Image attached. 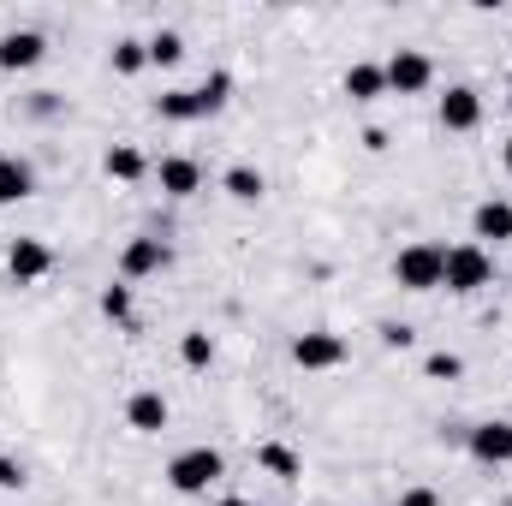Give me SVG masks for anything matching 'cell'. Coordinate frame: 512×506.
I'll list each match as a JSON object with an SVG mask.
<instances>
[{
	"label": "cell",
	"mask_w": 512,
	"mask_h": 506,
	"mask_svg": "<svg viewBox=\"0 0 512 506\" xmlns=\"http://www.w3.org/2000/svg\"><path fill=\"white\" fill-rule=\"evenodd\" d=\"M215 506H251V501L245 495H227V501H215Z\"/></svg>",
	"instance_id": "cell-29"
},
{
	"label": "cell",
	"mask_w": 512,
	"mask_h": 506,
	"mask_svg": "<svg viewBox=\"0 0 512 506\" xmlns=\"http://www.w3.org/2000/svg\"><path fill=\"white\" fill-rule=\"evenodd\" d=\"M292 364L298 370H340L346 364V340L328 334V328H310V334L292 340Z\"/></svg>",
	"instance_id": "cell-4"
},
{
	"label": "cell",
	"mask_w": 512,
	"mask_h": 506,
	"mask_svg": "<svg viewBox=\"0 0 512 506\" xmlns=\"http://www.w3.org/2000/svg\"><path fill=\"white\" fill-rule=\"evenodd\" d=\"M185 60V36L179 30H155L149 36V66H179Z\"/></svg>",
	"instance_id": "cell-21"
},
{
	"label": "cell",
	"mask_w": 512,
	"mask_h": 506,
	"mask_svg": "<svg viewBox=\"0 0 512 506\" xmlns=\"http://www.w3.org/2000/svg\"><path fill=\"white\" fill-rule=\"evenodd\" d=\"M471 233H477V245L483 239H512V203H501V197H489V203H477V215H471Z\"/></svg>",
	"instance_id": "cell-13"
},
{
	"label": "cell",
	"mask_w": 512,
	"mask_h": 506,
	"mask_svg": "<svg viewBox=\"0 0 512 506\" xmlns=\"http://www.w3.org/2000/svg\"><path fill=\"white\" fill-rule=\"evenodd\" d=\"M501 155H507V173H512V137H507V149H501Z\"/></svg>",
	"instance_id": "cell-30"
},
{
	"label": "cell",
	"mask_w": 512,
	"mask_h": 506,
	"mask_svg": "<svg viewBox=\"0 0 512 506\" xmlns=\"http://www.w3.org/2000/svg\"><path fill=\"white\" fill-rule=\"evenodd\" d=\"M149 66V42H114V72L131 78V72H143Z\"/></svg>",
	"instance_id": "cell-23"
},
{
	"label": "cell",
	"mask_w": 512,
	"mask_h": 506,
	"mask_svg": "<svg viewBox=\"0 0 512 506\" xmlns=\"http://www.w3.org/2000/svg\"><path fill=\"white\" fill-rule=\"evenodd\" d=\"M346 96H352V102H382L387 96V72L382 66H370V60L346 66Z\"/></svg>",
	"instance_id": "cell-16"
},
{
	"label": "cell",
	"mask_w": 512,
	"mask_h": 506,
	"mask_svg": "<svg viewBox=\"0 0 512 506\" xmlns=\"http://www.w3.org/2000/svg\"><path fill=\"white\" fill-rule=\"evenodd\" d=\"M423 376H435V381L465 376V358H459V352H429V358H423Z\"/></svg>",
	"instance_id": "cell-25"
},
{
	"label": "cell",
	"mask_w": 512,
	"mask_h": 506,
	"mask_svg": "<svg viewBox=\"0 0 512 506\" xmlns=\"http://www.w3.org/2000/svg\"><path fill=\"white\" fill-rule=\"evenodd\" d=\"M155 114L167 126H191V120H203V102H197V90H167V96H155Z\"/></svg>",
	"instance_id": "cell-17"
},
{
	"label": "cell",
	"mask_w": 512,
	"mask_h": 506,
	"mask_svg": "<svg viewBox=\"0 0 512 506\" xmlns=\"http://www.w3.org/2000/svg\"><path fill=\"white\" fill-rule=\"evenodd\" d=\"M126 423L137 429V435H161V429H167V399H161L155 387L131 393V399H126Z\"/></svg>",
	"instance_id": "cell-12"
},
{
	"label": "cell",
	"mask_w": 512,
	"mask_h": 506,
	"mask_svg": "<svg viewBox=\"0 0 512 506\" xmlns=\"http://www.w3.org/2000/svg\"><path fill=\"white\" fill-rule=\"evenodd\" d=\"M197 102H203V120L221 114V108L233 102V72H209V78L197 84Z\"/></svg>",
	"instance_id": "cell-19"
},
{
	"label": "cell",
	"mask_w": 512,
	"mask_h": 506,
	"mask_svg": "<svg viewBox=\"0 0 512 506\" xmlns=\"http://www.w3.org/2000/svg\"><path fill=\"white\" fill-rule=\"evenodd\" d=\"M54 268V251L42 245V239H12L6 245V274L18 280V286H30V280H42Z\"/></svg>",
	"instance_id": "cell-6"
},
{
	"label": "cell",
	"mask_w": 512,
	"mask_h": 506,
	"mask_svg": "<svg viewBox=\"0 0 512 506\" xmlns=\"http://www.w3.org/2000/svg\"><path fill=\"white\" fill-rule=\"evenodd\" d=\"M102 167H108V179H120V185H137V179L149 173V161H143V149H131V143H114V149L102 155Z\"/></svg>",
	"instance_id": "cell-18"
},
{
	"label": "cell",
	"mask_w": 512,
	"mask_h": 506,
	"mask_svg": "<svg viewBox=\"0 0 512 506\" xmlns=\"http://www.w3.org/2000/svg\"><path fill=\"white\" fill-rule=\"evenodd\" d=\"M256 465H262L268 477H280V483H298V477H304V459H298L286 441H262V447H256Z\"/></svg>",
	"instance_id": "cell-15"
},
{
	"label": "cell",
	"mask_w": 512,
	"mask_h": 506,
	"mask_svg": "<svg viewBox=\"0 0 512 506\" xmlns=\"http://www.w3.org/2000/svg\"><path fill=\"white\" fill-rule=\"evenodd\" d=\"M173 262V251L161 245V239H131L126 251H120V280H149V274H161Z\"/></svg>",
	"instance_id": "cell-9"
},
{
	"label": "cell",
	"mask_w": 512,
	"mask_h": 506,
	"mask_svg": "<svg viewBox=\"0 0 512 506\" xmlns=\"http://www.w3.org/2000/svg\"><path fill=\"white\" fill-rule=\"evenodd\" d=\"M179 358H185V370H209V364H215V340H209L203 328H191V334L179 340Z\"/></svg>",
	"instance_id": "cell-22"
},
{
	"label": "cell",
	"mask_w": 512,
	"mask_h": 506,
	"mask_svg": "<svg viewBox=\"0 0 512 506\" xmlns=\"http://www.w3.org/2000/svg\"><path fill=\"white\" fill-rule=\"evenodd\" d=\"M36 191V167L24 155H0V203H24Z\"/></svg>",
	"instance_id": "cell-14"
},
{
	"label": "cell",
	"mask_w": 512,
	"mask_h": 506,
	"mask_svg": "<svg viewBox=\"0 0 512 506\" xmlns=\"http://www.w3.org/2000/svg\"><path fill=\"white\" fill-rule=\"evenodd\" d=\"M471 459L477 465H512V417H495V423L471 429Z\"/></svg>",
	"instance_id": "cell-7"
},
{
	"label": "cell",
	"mask_w": 512,
	"mask_h": 506,
	"mask_svg": "<svg viewBox=\"0 0 512 506\" xmlns=\"http://www.w3.org/2000/svg\"><path fill=\"white\" fill-rule=\"evenodd\" d=\"M393 506H441V495H435V489H405Z\"/></svg>",
	"instance_id": "cell-28"
},
{
	"label": "cell",
	"mask_w": 512,
	"mask_h": 506,
	"mask_svg": "<svg viewBox=\"0 0 512 506\" xmlns=\"http://www.w3.org/2000/svg\"><path fill=\"white\" fill-rule=\"evenodd\" d=\"M382 72H387V90H393V96H423V90L435 84V66H429V54H417V48H399Z\"/></svg>",
	"instance_id": "cell-5"
},
{
	"label": "cell",
	"mask_w": 512,
	"mask_h": 506,
	"mask_svg": "<svg viewBox=\"0 0 512 506\" xmlns=\"http://www.w3.org/2000/svg\"><path fill=\"white\" fill-rule=\"evenodd\" d=\"M221 185H227V197H233V203H256V197L268 191V179H262L256 167H227V179H221Z\"/></svg>",
	"instance_id": "cell-20"
},
{
	"label": "cell",
	"mask_w": 512,
	"mask_h": 506,
	"mask_svg": "<svg viewBox=\"0 0 512 506\" xmlns=\"http://www.w3.org/2000/svg\"><path fill=\"white\" fill-rule=\"evenodd\" d=\"M221 477H227V459H221L215 447H185V453H173V465H167V483H173L179 495H209Z\"/></svg>",
	"instance_id": "cell-1"
},
{
	"label": "cell",
	"mask_w": 512,
	"mask_h": 506,
	"mask_svg": "<svg viewBox=\"0 0 512 506\" xmlns=\"http://www.w3.org/2000/svg\"><path fill=\"white\" fill-rule=\"evenodd\" d=\"M489 280H495V256L483 251L477 239H471V245H453V251H447V274H441V286H447V292L471 298V292H483Z\"/></svg>",
	"instance_id": "cell-3"
},
{
	"label": "cell",
	"mask_w": 512,
	"mask_h": 506,
	"mask_svg": "<svg viewBox=\"0 0 512 506\" xmlns=\"http://www.w3.org/2000/svg\"><path fill=\"white\" fill-rule=\"evenodd\" d=\"M42 54H48L42 30H6L0 36V72H30Z\"/></svg>",
	"instance_id": "cell-10"
},
{
	"label": "cell",
	"mask_w": 512,
	"mask_h": 506,
	"mask_svg": "<svg viewBox=\"0 0 512 506\" xmlns=\"http://www.w3.org/2000/svg\"><path fill=\"white\" fill-rule=\"evenodd\" d=\"M0 489H6V495H12V489H24V465H18V459H6V453H0Z\"/></svg>",
	"instance_id": "cell-26"
},
{
	"label": "cell",
	"mask_w": 512,
	"mask_h": 506,
	"mask_svg": "<svg viewBox=\"0 0 512 506\" xmlns=\"http://www.w3.org/2000/svg\"><path fill=\"white\" fill-rule=\"evenodd\" d=\"M441 274H447V245L417 239V245H405V251L393 256V280H399L405 292H435Z\"/></svg>",
	"instance_id": "cell-2"
},
{
	"label": "cell",
	"mask_w": 512,
	"mask_h": 506,
	"mask_svg": "<svg viewBox=\"0 0 512 506\" xmlns=\"http://www.w3.org/2000/svg\"><path fill=\"white\" fill-rule=\"evenodd\" d=\"M382 340H387V346H393V352H405V346H411L417 334H411L405 322H382Z\"/></svg>",
	"instance_id": "cell-27"
},
{
	"label": "cell",
	"mask_w": 512,
	"mask_h": 506,
	"mask_svg": "<svg viewBox=\"0 0 512 506\" xmlns=\"http://www.w3.org/2000/svg\"><path fill=\"white\" fill-rule=\"evenodd\" d=\"M155 179H161L167 197H197V191H203V167H197L191 155H161Z\"/></svg>",
	"instance_id": "cell-11"
},
{
	"label": "cell",
	"mask_w": 512,
	"mask_h": 506,
	"mask_svg": "<svg viewBox=\"0 0 512 506\" xmlns=\"http://www.w3.org/2000/svg\"><path fill=\"white\" fill-rule=\"evenodd\" d=\"M435 114H441V126H447V131H477V126H483V96H477L471 84H453V90L441 96V108H435Z\"/></svg>",
	"instance_id": "cell-8"
},
{
	"label": "cell",
	"mask_w": 512,
	"mask_h": 506,
	"mask_svg": "<svg viewBox=\"0 0 512 506\" xmlns=\"http://www.w3.org/2000/svg\"><path fill=\"white\" fill-rule=\"evenodd\" d=\"M102 316L108 322H131V286L120 280V286H102Z\"/></svg>",
	"instance_id": "cell-24"
}]
</instances>
